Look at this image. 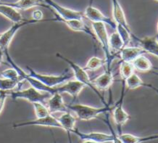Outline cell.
Listing matches in <instances>:
<instances>
[{
  "label": "cell",
  "instance_id": "1",
  "mask_svg": "<svg viewBox=\"0 0 158 143\" xmlns=\"http://www.w3.org/2000/svg\"><path fill=\"white\" fill-rule=\"evenodd\" d=\"M5 55L7 56L8 63L12 65V68L18 70V74H19L20 77L22 78V79L23 81H27L31 85V86H33V87L36 89V90L39 91V92H44L49 93L52 96L55 94H57V93H59V94H61V93H68V94L71 95L73 97V100H75L77 98V97L78 96V95L80 94V92H81L83 89L86 87V86L84 84H81V83L78 82V81L72 80L68 81L66 84L62 85V86L60 85V86H55V87L49 88L48 86L41 84V82H39V81L35 79V78L30 77L28 74L25 73L23 70H22L17 64L14 63V61L10 57L9 53H6Z\"/></svg>",
  "mask_w": 158,
  "mask_h": 143
},
{
  "label": "cell",
  "instance_id": "2",
  "mask_svg": "<svg viewBox=\"0 0 158 143\" xmlns=\"http://www.w3.org/2000/svg\"><path fill=\"white\" fill-rule=\"evenodd\" d=\"M56 56L62 60V61H65L66 63L70 65V68H71L73 70V72L74 78H76V81H78V82H81V84H84L86 86H89V87L90 88L91 90H92L93 92H95V94L99 97V98L101 99V101L103 103V104L105 105V107L109 106L110 104L107 103L105 98H104L102 95H101V93L99 92V91L97 90V89L94 86V85L92 84L88 74L86 73V70H85L84 68H81L80 65H78V64L75 63L74 62L70 61V59L67 58V57L61 55L60 53H56Z\"/></svg>",
  "mask_w": 158,
  "mask_h": 143
},
{
  "label": "cell",
  "instance_id": "3",
  "mask_svg": "<svg viewBox=\"0 0 158 143\" xmlns=\"http://www.w3.org/2000/svg\"><path fill=\"white\" fill-rule=\"evenodd\" d=\"M27 69L28 70L29 74L28 75L31 78H34L41 84L45 86H48L49 88H53L55 86H60V84H63L67 82L70 78L74 77L73 74H70L69 72V69L65 70L61 75L59 76H52V75H44V74H40L33 69L32 68L27 66Z\"/></svg>",
  "mask_w": 158,
  "mask_h": 143
},
{
  "label": "cell",
  "instance_id": "4",
  "mask_svg": "<svg viewBox=\"0 0 158 143\" xmlns=\"http://www.w3.org/2000/svg\"><path fill=\"white\" fill-rule=\"evenodd\" d=\"M66 106L68 110L76 113L78 119L82 121H89L93 119H97L100 114L113 110V108L110 107V105L105 107H94L82 104L66 105Z\"/></svg>",
  "mask_w": 158,
  "mask_h": 143
},
{
  "label": "cell",
  "instance_id": "5",
  "mask_svg": "<svg viewBox=\"0 0 158 143\" xmlns=\"http://www.w3.org/2000/svg\"><path fill=\"white\" fill-rule=\"evenodd\" d=\"M7 92L8 95H11L12 99L14 100H17L18 99H26L32 104L35 103H41L44 105L47 99H49L51 97V95L49 93L45 92L43 94V92L36 90L33 86H31L26 90H18L17 91H11Z\"/></svg>",
  "mask_w": 158,
  "mask_h": 143
},
{
  "label": "cell",
  "instance_id": "6",
  "mask_svg": "<svg viewBox=\"0 0 158 143\" xmlns=\"http://www.w3.org/2000/svg\"><path fill=\"white\" fill-rule=\"evenodd\" d=\"M91 26L94 29V33L96 36L97 41L100 42L102 47L104 54H105L106 64H111L115 57L110 50L109 46V36L107 34V31L106 29L105 24L102 23H91Z\"/></svg>",
  "mask_w": 158,
  "mask_h": 143
},
{
  "label": "cell",
  "instance_id": "7",
  "mask_svg": "<svg viewBox=\"0 0 158 143\" xmlns=\"http://www.w3.org/2000/svg\"><path fill=\"white\" fill-rule=\"evenodd\" d=\"M107 124L109 126L111 134H105L101 133V132H89V133H83L80 132L78 128H75L71 133H73L78 137L81 140H90L94 141L98 143H105V142H113L114 140V130L112 128L111 124L109 121H107Z\"/></svg>",
  "mask_w": 158,
  "mask_h": 143
},
{
  "label": "cell",
  "instance_id": "8",
  "mask_svg": "<svg viewBox=\"0 0 158 143\" xmlns=\"http://www.w3.org/2000/svg\"><path fill=\"white\" fill-rule=\"evenodd\" d=\"M47 5L55 10L57 14H55L56 16L63 20H84L85 18L84 12L76 11V10L69 9V8L62 7L58 5L52 0H45Z\"/></svg>",
  "mask_w": 158,
  "mask_h": 143
},
{
  "label": "cell",
  "instance_id": "9",
  "mask_svg": "<svg viewBox=\"0 0 158 143\" xmlns=\"http://www.w3.org/2000/svg\"><path fill=\"white\" fill-rule=\"evenodd\" d=\"M38 23L35 21L34 20H26L22 23H15L14 25L10 27L9 29L6 31V32L2 33L0 35V48H1V51L2 53H5L7 51V48L11 42L12 39L14 38L15 35L18 30L20 28L24 26H26L28 24H33Z\"/></svg>",
  "mask_w": 158,
  "mask_h": 143
},
{
  "label": "cell",
  "instance_id": "10",
  "mask_svg": "<svg viewBox=\"0 0 158 143\" xmlns=\"http://www.w3.org/2000/svg\"><path fill=\"white\" fill-rule=\"evenodd\" d=\"M85 18L89 19L91 23H102L104 24H107L110 26L112 28L116 30L117 24L115 23L113 20L107 17L100 10L97 8L93 7L92 5L90 4L84 12Z\"/></svg>",
  "mask_w": 158,
  "mask_h": 143
},
{
  "label": "cell",
  "instance_id": "11",
  "mask_svg": "<svg viewBox=\"0 0 158 143\" xmlns=\"http://www.w3.org/2000/svg\"><path fill=\"white\" fill-rule=\"evenodd\" d=\"M125 84L124 82H123V88H122V92L121 95H120V98L117 104L115 107H113V120L115 121L116 125L118 126L119 132L121 133V128L123 126H124V124L127 122L128 120L131 119L130 115L127 112L125 111V110L123 107V98H124V90H125Z\"/></svg>",
  "mask_w": 158,
  "mask_h": 143
},
{
  "label": "cell",
  "instance_id": "12",
  "mask_svg": "<svg viewBox=\"0 0 158 143\" xmlns=\"http://www.w3.org/2000/svg\"><path fill=\"white\" fill-rule=\"evenodd\" d=\"M26 126H49V127H56L62 128L61 124L58 121L57 118L53 116L52 115L49 116L41 118V119H36L35 120L28 121H23L20 123L13 124L14 128H17L19 127Z\"/></svg>",
  "mask_w": 158,
  "mask_h": 143
},
{
  "label": "cell",
  "instance_id": "13",
  "mask_svg": "<svg viewBox=\"0 0 158 143\" xmlns=\"http://www.w3.org/2000/svg\"><path fill=\"white\" fill-rule=\"evenodd\" d=\"M107 68L105 73L99 76L94 80H91L92 84L99 91L107 90L113 82L111 64H107Z\"/></svg>",
  "mask_w": 158,
  "mask_h": 143
},
{
  "label": "cell",
  "instance_id": "14",
  "mask_svg": "<svg viewBox=\"0 0 158 143\" xmlns=\"http://www.w3.org/2000/svg\"><path fill=\"white\" fill-rule=\"evenodd\" d=\"M131 38L138 41L139 47L146 51L147 53H150L158 57V40L156 36L140 39L134 34Z\"/></svg>",
  "mask_w": 158,
  "mask_h": 143
},
{
  "label": "cell",
  "instance_id": "15",
  "mask_svg": "<svg viewBox=\"0 0 158 143\" xmlns=\"http://www.w3.org/2000/svg\"><path fill=\"white\" fill-rule=\"evenodd\" d=\"M55 20L57 21H60L64 23L67 25L72 31L73 32H83L89 36H90L94 40L97 41V39L96 36H95L94 33L92 32L88 26H86L84 22V20H63L59 18L57 16H56Z\"/></svg>",
  "mask_w": 158,
  "mask_h": 143
},
{
  "label": "cell",
  "instance_id": "16",
  "mask_svg": "<svg viewBox=\"0 0 158 143\" xmlns=\"http://www.w3.org/2000/svg\"><path fill=\"white\" fill-rule=\"evenodd\" d=\"M113 20L117 25H120L123 27L125 29H126L131 34H134V33L131 30L130 26L128 25L126 16H125L123 10L120 5V2L117 0H113Z\"/></svg>",
  "mask_w": 158,
  "mask_h": 143
},
{
  "label": "cell",
  "instance_id": "17",
  "mask_svg": "<svg viewBox=\"0 0 158 143\" xmlns=\"http://www.w3.org/2000/svg\"><path fill=\"white\" fill-rule=\"evenodd\" d=\"M47 108H48L49 113L52 115V113H57V112H63V113H68L69 110L68 109L67 106L64 103L63 99L61 95L59 93L55 94L47 101Z\"/></svg>",
  "mask_w": 158,
  "mask_h": 143
},
{
  "label": "cell",
  "instance_id": "18",
  "mask_svg": "<svg viewBox=\"0 0 158 143\" xmlns=\"http://www.w3.org/2000/svg\"><path fill=\"white\" fill-rule=\"evenodd\" d=\"M145 53H147L146 51L141 47L128 46L122 49L120 53V55L123 62L133 63L136 58Z\"/></svg>",
  "mask_w": 158,
  "mask_h": 143
},
{
  "label": "cell",
  "instance_id": "19",
  "mask_svg": "<svg viewBox=\"0 0 158 143\" xmlns=\"http://www.w3.org/2000/svg\"><path fill=\"white\" fill-rule=\"evenodd\" d=\"M0 13L15 23H19L26 20L23 18L21 14L18 11V10L8 6L5 3H1L0 5Z\"/></svg>",
  "mask_w": 158,
  "mask_h": 143
},
{
  "label": "cell",
  "instance_id": "20",
  "mask_svg": "<svg viewBox=\"0 0 158 143\" xmlns=\"http://www.w3.org/2000/svg\"><path fill=\"white\" fill-rule=\"evenodd\" d=\"M5 4L8 6L15 8V9L21 10H27L34 7H38V6L48 8V9L51 8L47 4H43V2L39 1V0H20V1H17L13 3Z\"/></svg>",
  "mask_w": 158,
  "mask_h": 143
},
{
  "label": "cell",
  "instance_id": "21",
  "mask_svg": "<svg viewBox=\"0 0 158 143\" xmlns=\"http://www.w3.org/2000/svg\"><path fill=\"white\" fill-rule=\"evenodd\" d=\"M125 84H126V86H127L128 90H134V89L139 88L140 86H144V87L150 88L158 93L157 88L154 86L152 84H147V83L143 82L142 79H141L140 77L135 73L126 81Z\"/></svg>",
  "mask_w": 158,
  "mask_h": 143
},
{
  "label": "cell",
  "instance_id": "22",
  "mask_svg": "<svg viewBox=\"0 0 158 143\" xmlns=\"http://www.w3.org/2000/svg\"><path fill=\"white\" fill-rule=\"evenodd\" d=\"M118 136L123 143H144L158 139V134L147 137H138L131 134H120Z\"/></svg>",
  "mask_w": 158,
  "mask_h": 143
},
{
  "label": "cell",
  "instance_id": "23",
  "mask_svg": "<svg viewBox=\"0 0 158 143\" xmlns=\"http://www.w3.org/2000/svg\"><path fill=\"white\" fill-rule=\"evenodd\" d=\"M109 46L113 55H117L120 54L123 49L124 48V43L121 37L118 34V33L114 32L109 37Z\"/></svg>",
  "mask_w": 158,
  "mask_h": 143
},
{
  "label": "cell",
  "instance_id": "24",
  "mask_svg": "<svg viewBox=\"0 0 158 143\" xmlns=\"http://www.w3.org/2000/svg\"><path fill=\"white\" fill-rule=\"evenodd\" d=\"M57 119L61 124L62 129H64L68 133L71 132V131L75 128V124L77 121V119L73 116H72L71 113H70L69 112L64 113L61 116L57 118Z\"/></svg>",
  "mask_w": 158,
  "mask_h": 143
},
{
  "label": "cell",
  "instance_id": "25",
  "mask_svg": "<svg viewBox=\"0 0 158 143\" xmlns=\"http://www.w3.org/2000/svg\"><path fill=\"white\" fill-rule=\"evenodd\" d=\"M132 63L135 69L141 72L149 71L153 68L152 63H151V61L147 57L143 55L136 58Z\"/></svg>",
  "mask_w": 158,
  "mask_h": 143
},
{
  "label": "cell",
  "instance_id": "26",
  "mask_svg": "<svg viewBox=\"0 0 158 143\" xmlns=\"http://www.w3.org/2000/svg\"><path fill=\"white\" fill-rule=\"evenodd\" d=\"M135 70L136 69L132 63L122 61L120 65V76L123 82H126V81L135 73Z\"/></svg>",
  "mask_w": 158,
  "mask_h": 143
},
{
  "label": "cell",
  "instance_id": "27",
  "mask_svg": "<svg viewBox=\"0 0 158 143\" xmlns=\"http://www.w3.org/2000/svg\"><path fill=\"white\" fill-rule=\"evenodd\" d=\"M106 64L105 59H101L97 56H93L89 60L87 63L84 68L85 70H89V71H94L99 69V68L102 67Z\"/></svg>",
  "mask_w": 158,
  "mask_h": 143
},
{
  "label": "cell",
  "instance_id": "28",
  "mask_svg": "<svg viewBox=\"0 0 158 143\" xmlns=\"http://www.w3.org/2000/svg\"><path fill=\"white\" fill-rule=\"evenodd\" d=\"M21 81L1 78V80H0V90L5 91V92L12 91L18 84H21Z\"/></svg>",
  "mask_w": 158,
  "mask_h": 143
},
{
  "label": "cell",
  "instance_id": "29",
  "mask_svg": "<svg viewBox=\"0 0 158 143\" xmlns=\"http://www.w3.org/2000/svg\"><path fill=\"white\" fill-rule=\"evenodd\" d=\"M1 78H5V79L10 80H17L23 82L22 78L18 74V70L15 68H8V69L4 70L1 71Z\"/></svg>",
  "mask_w": 158,
  "mask_h": 143
},
{
  "label": "cell",
  "instance_id": "30",
  "mask_svg": "<svg viewBox=\"0 0 158 143\" xmlns=\"http://www.w3.org/2000/svg\"><path fill=\"white\" fill-rule=\"evenodd\" d=\"M34 107L35 113L37 119H41V118H44L52 115L49 113L48 108L45 106L44 105L41 103H35L33 104Z\"/></svg>",
  "mask_w": 158,
  "mask_h": 143
},
{
  "label": "cell",
  "instance_id": "31",
  "mask_svg": "<svg viewBox=\"0 0 158 143\" xmlns=\"http://www.w3.org/2000/svg\"><path fill=\"white\" fill-rule=\"evenodd\" d=\"M116 30H117V32L118 33V34L120 35V36L121 37L122 40L124 43L125 47H128V44H129L130 41H131V39L132 36L133 35L131 34L127 30L125 29L123 27L120 26V25H117V28H116Z\"/></svg>",
  "mask_w": 158,
  "mask_h": 143
},
{
  "label": "cell",
  "instance_id": "32",
  "mask_svg": "<svg viewBox=\"0 0 158 143\" xmlns=\"http://www.w3.org/2000/svg\"><path fill=\"white\" fill-rule=\"evenodd\" d=\"M8 95V92L5 91L0 90V112L1 113H2L4 106H5V103Z\"/></svg>",
  "mask_w": 158,
  "mask_h": 143
},
{
  "label": "cell",
  "instance_id": "33",
  "mask_svg": "<svg viewBox=\"0 0 158 143\" xmlns=\"http://www.w3.org/2000/svg\"><path fill=\"white\" fill-rule=\"evenodd\" d=\"M44 17V13L41 10H34L32 12V20L36 22H40L42 20Z\"/></svg>",
  "mask_w": 158,
  "mask_h": 143
},
{
  "label": "cell",
  "instance_id": "34",
  "mask_svg": "<svg viewBox=\"0 0 158 143\" xmlns=\"http://www.w3.org/2000/svg\"><path fill=\"white\" fill-rule=\"evenodd\" d=\"M113 143H123L122 141L120 140L119 136H118V134H116L115 133V132H114V140Z\"/></svg>",
  "mask_w": 158,
  "mask_h": 143
},
{
  "label": "cell",
  "instance_id": "35",
  "mask_svg": "<svg viewBox=\"0 0 158 143\" xmlns=\"http://www.w3.org/2000/svg\"><path fill=\"white\" fill-rule=\"evenodd\" d=\"M82 143H98V142H94V141H90V140H85Z\"/></svg>",
  "mask_w": 158,
  "mask_h": 143
},
{
  "label": "cell",
  "instance_id": "36",
  "mask_svg": "<svg viewBox=\"0 0 158 143\" xmlns=\"http://www.w3.org/2000/svg\"><path fill=\"white\" fill-rule=\"evenodd\" d=\"M156 37H157V39L158 40V23H157V35H156Z\"/></svg>",
  "mask_w": 158,
  "mask_h": 143
}]
</instances>
